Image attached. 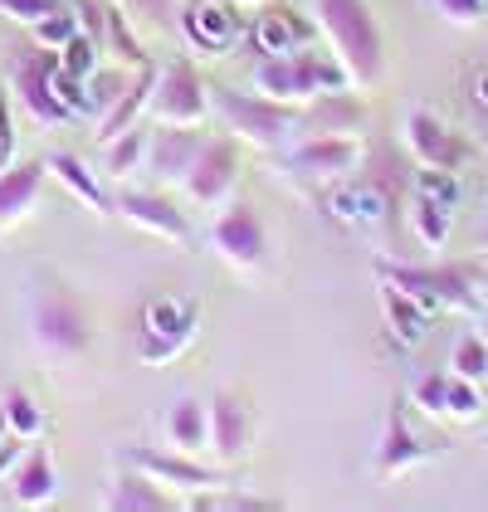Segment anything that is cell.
Listing matches in <instances>:
<instances>
[{"instance_id": "18", "label": "cell", "mask_w": 488, "mask_h": 512, "mask_svg": "<svg viewBox=\"0 0 488 512\" xmlns=\"http://www.w3.org/2000/svg\"><path fill=\"white\" fill-rule=\"evenodd\" d=\"M5 483H10V503H15V508H44V503H54L59 473H54L49 449L35 444L25 459H15V469L5 473Z\"/></svg>"}, {"instance_id": "2", "label": "cell", "mask_w": 488, "mask_h": 512, "mask_svg": "<svg viewBox=\"0 0 488 512\" xmlns=\"http://www.w3.org/2000/svg\"><path fill=\"white\" fill-rule=\"evenodd\" d=\"M254 88L274 103H313L318 93L352 88L347 69L337 64V54H313V49H293V54H269L254 69Z\"/></svg>"}, {"instance_id": "25", "label": "cell", "mask_w": 488, "mask_h": 512, "mask_svg": "<svg viewBox=\"0 0 488 512\" xmlns=\"http://www.w3.org/2000/svg\"><path fill=\"white\" fill-rule=\"evenodd\" d=\"M108 508L113 512H166L176 508V498H166L162 488H157V478H147L142 469L118 473V483H113V493H108Z\"/></svg>"}, {"instance_id": "30", "label": "cell", "mask_w": 488, "mask_h": 512, "mask_svg": "<svg viewBox=\"0 0 488 512\" xmlns=\"http://www.w3.org/2000/svg\"><path fill=\"white\" fill-rule=\"evenodd\" d=\"M0 410H5V425H10V434L15 439H40L44 434V410L35 405V395L30 391H5V400H0Z\"/></svg>"}, {"instance_id": "5", "label": "cell", "mask_w": 488, "mask_h": 512, "mask_svg": "<svg viewBox=\"0 0 488 512\" xmlns=\"http://www.w3.org/2000/svg\"><path fill=\"white\" fill-rule=\"evenodd\" d=\"M30 322H35V337L49 356H79L88 352V317H83L79 298L64 288V283H44L35 288V303H30Z\"/></svg>"}, {"instance_id": "24", "label": "cell", "mask_w": 488, "mask_h": 512, "mask_svg": "<svg viewBox=\"0 0 488 512\" xmlns=\"http://www.w3.org/2000/svg\"><path fill=\"white\" fill-rule=\"evenodd\" d=\"M162 430H166V444H171V449H181V454H201V449H210V405L196 400V395L171 400Z\"/></svg>"}, {"instance_id": "36", "label": "cell", "mask_w": 488, "mask_h": 512, "mask_svg": "<svg viewBox=\"0 0 488 512\" xmlns=\"http://www.w3.org/2000/svg\"><path fill=\"white\" fill-rule=\"evenodd\" d=\"M415 191L454 210V205H459V171H435V166H420V171H415Z\"/></svg>"}, {"instance_id": "39", "label": "cell", "mask_w": 488, "mask_h": 512, "mask_svg": "<svg viewBox=\"0 0 488 512\" xmlns=\"http://www.w3.org/2000/svg\"><path fill=\"white\" fill-rule=\"evenodd\" d=\"M54 5H59V0H0V15H10V20H20V25H40Z\"/></svg>"}, {"instance_id": "8", "label": "cell", "mask_w": 488, "mask_h": 512, "mask_svg": "<svg viewBox=\"0 0 488 512\" xmlns=\"http://www.w3.org/2000/svg\"><path fill=\"white\" fill-rule=\"evenodd\" d=\"M210 244H215V254H220L230 269H259V264L269 259L264 220H259V210H254V205H244V200H235L230 210H220V215H215V225H210Z\"/></svg>"}, {"instance_id": "3", "label": "cell", "mask_w": 488, "mask_h": 512, "mask_svg": "<svg viewBox=\"0 0 488 512\" xmlns=\"http://www.w3.org/2000/svg\"><path fill=\"white\" fill-rule=\"evenodd\" d=\"M376 278H391L396 288H406L410 298H420L430 313H479L484 308V288L479 274L464 264H396V259H376Z\"/></svg>"}, {"instance_id": "21", "label": "cell", "mask_w": 488, "mask_h": 512, "mask_svg": "<svg viewBox=\"0 0 488 512\" xmlns=\"http://www.w3.org/2000/svg\"><path fill=\"white\" fill-rule=\"evenodd\" d=\"M152 88H157V64L147 59V64H137V79L127 83L118 93V103L103 113V122H98V142L108 147L113 137H122L127 127H137V118L152 108Z\"/></svg>"}, {"instance_id": "40", "label": "cell", "mask_w": 488, "mask_h": 512, "mask_svg": "<svg viewBox=\"0 0 488 512\" xmlns=\"http://www.w3.org/2000/svg\"><path fill=\"white\" fill-rule=\"evenodd\" d=\"M74 15H79L83 35H93V40L103 44V35H108V10L98 0H74Z\"/></svg>"}, {"instance_id": "23", "label": "cell", "mask_w": 488, "mask_h": 512, "mask_svg": "<svg viewBox=\"0 0 488 512\" xmlns=\"http://www.w3.org/2000/svg\"><path fill=\"white\" fill-rule=\"evenodd\" d=\"M201 132L196 127H166V132H157L152 142H147V166L162 176V181H181L186 171H191V161H196V152H201Z\"/></svg>"}, {"instance_id": "35", "label": "cell", "mask_w": 488, "mask_h": 512, "mask_svg": "<svg viewBox=\"0 0 488 512\" xmlns=\"http://www.w3.org/2000/svg\"><path fill=\"white\" fill-rule=\"evenodd\" d=\"M445 415H449V420H479V415H484V395H479V381H464V376H449V391H445Z\"/></svg>"}, {"instance_id": "26", "label": "cell", "mask_w": 488, "mask_h": 512, "mask_svg": "<svg viewBox=\"0 0 488 512\" xmlns=\"http://www.w3.org/2000/svg\"><path fill=\"white\" fill-rule=\"evenodd\" d=\"M44 161H20V166H5L0 171V220H15V215H25L35 196H40L44 186Z\"/></svg>"}, {"instance_id": "45", "label": "cell", "mask_w": 488, "mask_h": 512, "mask_svg": "<svg viewBox=\"0 0 488 512\" xmlns=\"http://www.w3.org/2000/svg\"><path fill=\"white\" fill-rule=\"evenodd\" d=\"M479 249H484V254H488V230H484V239H479Z\"/></svg>"}, {"instance_id": "33", "label": "cell", "mask_w": 488, "mask_h": 512, "mask_svg": "<svg viewBox=\"0 0 488 512\" xmlns=\"http://www.w3.org/2000/svg\"><path fill=\"white\" fill-rule=\"evenodd\" d=\"M142 157H147V132L142 127H127L122 137L108 142V176H127Z\"/></svg>"}, {"instance_id": "42", "label": "cell", "mask_w": 488, "mask_h": 512, "mask_svg": "<svg viewBox=\"0 0 488 512\" xmlns=\"http://www.w3.org/2000/svg\"><path fill=\"white\" fill-rule=\"evenodd\" d=\"M15 459H20V444H10V439H5V444H0V478L15 469Z\"/></svg>"}, {"instance_id": "12", "label": "cell", "mask_w": 488, "mask_h": 512, "mask_svg": "<svg viewBox=\"0 0 488 512\" xmlns=\"http://www.w3.org/2000/svg\"><path fill=\"white\" fill-rule=\"evenodd\" d=\"M235 176H240V152H235V142H201V152L191 161V171L181 176V186H186V196L196 200V205L215 210L220 200L230 196Z\"/></svg>"}, {"instance_id": "44", "label": "cell", "mask_w": 488, "mask_h": 512, "mask_svg": "<svg viewBox=\"0 0 488 512\" xmlns=\"http://www.w3.org/2000/svg\"><path fill=\"white\" fill-rule=\"evenodd\" d=\"M10 439V425H5V410H0V444Z\"/></svg>"}, {"instance_id": "38", "label": "cell", "mask_w": 488, "mask_h": 512, "mask_svg": "<svg viewBox=\"0 0 488 512\" xmlns=\"http://www.w3.org/2000/svg\"><path fill=\"white\" fill-rule=\"evenodd\" d=\"M435 10L445 15L449 25H479L488 10V0H435Z\"/></svg>"}, {"instance_id": "31", "label": "cell", "mask_w": 488, "mask_h": 512, "mask_svg": "<svg viewBox=\"0 0 488 512\" xmlns=\"http://www.w3.org/2000/svg\"><path fill=\"white\" fill-rule=\"evenodd\" d=\"M449 376L464 381H488V337L484 332H464L449 352Z\"/></svg>"}, {"instance_id": "16", "label": "cell", "mask_w": 488, "mask_h": 512, "mask_svg": "<svg viewBox=\"0 0 488 512\" xmlns=\"http://www.w3.org/2000/svg\"><path fill=\"white\" fill-rule=\"evenodd\" d=\"M181 30H186V40L196 44V49H205V54H225V49L244 35V25L230 0H196V5L186 10Z\"/></svg>"}, {"instance_id": "47", "label": "cell", "mask_w": 488, "mask_h": 512, "mask_svg": "<svg viewBox=\"0 0 488 512\" xmlns=\"http://www.w3.org/2000/svg\"><path fill=\"white\" fill-rule=\"evenodd\" d=\"M484 337H488V332H484Z\"/></svg>"}, {"instance_id": "1", "label": "cell", "mask_w": 488, "mask_h": 512, "mask_svg": "<svg viewBox=\"0 0 488 512\" xmlns=\"http://www.w3.org/2000/svg\"><path fill=\"white\" fill-rule=\"evenodd\" d=\"M313 15L352 88H371L386 74V40L366 0H313Z\"/></svg>"}, {"instance_id": "17", "label": "cell", "mask_w": 488, "mask_h": 512, "mask_svg": "<svg viewBox=\"0 0 488 512\" xmlns=\"http://www.w3.org/2000/svg\"><path fill=\"white\" fill-rule=\"evenodd\" d=\"M127 464L132 469H142L147 478H157V483H171V488H191V493H201V488H215L220 483V473L196 464L191 454H181V449H127Z\"/></svg>"}, {"instance_id": "46", "label": "cell", "mask_w": 488, "mask_h": 512, "mask_svg": "<svg viewBox=\"0 0 488 512\" xmlns=\"http://www.w3.org/2000/svg\"><path fill=\"white\" fill-rule=\"evenodd\" d=\"M230 5H240V0H230Z\"/></svg>"}, {"instance_id": "11", "label": "cell", "mask_w": 488, "mask_h": 512, "mask_svg": "<svg viewBox=\"0 0 488 512\" xmlns=\"http://www.w3.org/2000/svg\"><path fill=\"white\" fill-rule=\"evenodd\" d=\"M54 69H59V49H44V54H25V59H15V88H20V103L30 108V118L44 122V127H54V122H69L74 113L59 103V93H54Z\"/></svg>"}, {"instance_id": "4", "label": "cell", "mask_w": 488, "mask_h": 512, "mask_svg": "<svg viewBox=\"0 0 488 512\" xmlns=\"http://www.w3.org/2000/svg\"><path fill=\"white\" fill-rule=\"evenodd\" d=\"M215 113L230 122V132H240L244 142L254 147H279L288 132L298 127L293 103H274L264 93H240V88H210Z\"/></svg>"}, {"instance_id": "7", "label": "cell", "mask_w": 488, "mask_h": 512, "mask_svg": "<svg viewBox=\"0 0 488 512\" xmlns=\"http://www.w3.org/2000/svg\"><path fill=\"white\" fill-rule=\"evenodd\" d=\"M210 113V88L201 83L191 59H176L157 69V88H152V118L162 127H201Z\"/></svg>"}, {"instance_id": "34", "label": "cell", "mask_w": 488, "mask_h": 512, "mask_svg": "<svg viewBox=\"0 0 488 512\" xmlns=\"http://www.w3.org/2000/svg\"><path fill=\"white\" fill-rule=\"evenodd\" d=\"M59 69H64V74H74V79H93V74H98V40L79 30L74 40L59 49Z\"/></svg>"}, {"instance_id": "19", "label": "cell", "mask_w": 488, "mask_h": 512, "mask_svg": "<svg viewBox=\"0 0 488 512\" xmlns=\"http://www.w3.org/2000/svg\"><path fill=\"white\" fill-rule=\"evenodd\" d=\"M313 40V25L298 15V10H284V5H269L264 15H254L249 25V44L269 59V54H293Z\"/></svg>"}, {"instance_id": "41", "label": "cell", "mask_w": 488, "mask_h": 512, "mask_svg": "<svg viewBox=\"0 0 488 512\" xmlns=\"http://www.w3.org/2000/svg\"><path fill=\"white\" fill-rule=\"evenodd\" d=\"M10 147H15V132H10V103L0 93V166L10 161Z\"/></svg>"}, {"instance_id": "32", "label": "cell", "mask_w": 488, "mask_h": 512, "mask_svg": "<svg viewBox=\"0 0 488 512\" xmlns=\"http://www.w3.org/2000/svg\"><path fill=\"white\" fill-rule=\"evenodd\" d=\"M74 35H79V15H74V5H54L40 25H35V40H40V49H64Z\"/></svg>"}, {"instance_id": "20", "label": "cell", "mask_w": 488, "mask_h": 512, "mask_svg": "<svg viewBox=\"0 0 488 512\" xmlns=\"http://www.w3.org/2000/svg\"><path fill=\"white\" fill-rule=\"evenodd\" d=\"M381 317L396 347H420L430 337V308L420 298H410L406 288H396L391 278H381Z\"/></svg>"}, {"instance_id": "15", "label": "cell", "mask_w": 488, "mask_h": 512, "mask_svg": "<svg viewBox=\"0 0 488 512\" xmlns=\"http://www.w3.org/2000/svg\"><path fill=\"white\" fill-rule=\"evenodd\" d=\"M386 210H391V186H381V181L342 176V181L327 191V215H332L337 225H352V230L386 220Z\"/></svg>"}, {"instance_id": "13", "label": "cell", "mask_w": 488, "mask_h": 512, "mask_svg": "<svg viewBox=\"0 0 488 512\" xmlns=\"http://www.w3.org/2000/svg\"><path fill=\"white\" fill-rule=\"evenodd\" d=\"M406 147L415 166H435V171H459L464 166V137L445 127V122L435 118V113H425V108H415L406 118Z\"/></svg>"}, {"instance_id": "43", "label": "cell", "mask_w": 488, "mask_h": 512, "mask_svg": "<svg viewBox=\"0 0 488 512\" xmlns=\"http://www.w3.org/2000/svg\"><path fill=\"white\" fill-rule=\"evenodd\" d=\"M474 103L488 113V69H479V74H474Z\"/></svg>"}, {"instance_id": "29", "label": "cell", "mask_w": 488, "mask_h": 512, "mask_svg": "<svg viewBox=\"0 0 488 512\" xmlns=\"http://www.w3.org/2000/svg\"><path fill=\"white\" fill-rule=\"evenodd\" d=\"M303 122H308L313 132H357V122H362V103H357V98H347V88H337V93H318Z\"/></svg>"}, {"instance_id": "28", "label": "cell", "mask_w": 488, "mask_h": 512, "mask_svg": "<svg viewBox=\"0 0 488 512\" xmlns=\"http://www.w3.org/2000/svg\"><path fill=\"white\" fill-rule=\"evenodd\" d=\"M449 225H454V210H449V205L420 196V191H410V230H415V239L425 244V254H440V249H445Z\"/></svg>"}, {"instance_id": "27", "label": "cell", "mask_w": 488, "mask_h": 512, "mask_svg": "<svg viewBox=\"0 0 488 512\" xmlns=\"http://www.w3.org/2000/svg\"><path fill=\"white\" fill-rule=\"evenodd\" d=\"M44 166H49V171H54V176H59V181H64V186L83 200V205H93L98 215H113V200H108V191L98 186V176H93V171H88L74 152H49V157H44Z\"/></svg>"}, {"instance_id": "37", "label": "cell", "mask_w": 488, "mask_h": 512, "mask_svg": "<svg viewBox=\"0 0 488 512\" xmlns=\"http://www.w3.org/2000/svg\"><path fill=\"white\" fill-rule=\"evenodd\" d=\"M445 391H449V371H425V376L410 386V400H415V410H425V415H445Z\"/></svg>"}, {"instance_id": "10", "label": "cell", "mask_w": 488, "mask_h": 512, "mask_svg": "<svg viewBox=\"0 0 488 512\" xmlns=\"http://www.w3.org/2000/svg\"><path fill=\"white\" fill-rule=\"evenodd\" d=\"M435 454H445V444H435V439H425V434L410 430L406 400H391L386 430H381V444H376V473H381V478H401V473L430 464Z\"/></svg>"}, {"instance_id": "6", "label": "cell", "mask_w": 488, "mask_h": 512, "mask_svg": "<svg viewBox=\"0 0 488 512\" xmlns=\"http://www.w3.org/2000/svg\"><path fill=\"white\" fill-rule=\"evenodd\" d=\"M201 308L191 298H152L142 313V337H137V356L147 366H166L171 356H181L196 337Z\"/></svg>"}, {"instance_id": "9", "label": "cell", "mask_w": 488, "mask_h": 512, "mask_svg": "<svg viewBox=\"0 0 488 512\" xmlns=\"http://www.w3.org/2000/svg\"><path fill=\"white\" fill-rule=\"evenodd\" d=\"M362 166V142L357 132H313L288 152V171L303 181H342Z\"/></svg>"}, {"instance_id": "22", "label": "cell", "mask_w": 488, "mask_h": 512, "mask_svg": "<svg viewBox=\"0 0 488 512\" xmlns=\"http://www.w3.org/2000/svg\"><path fill=\"white\" fill-rule=\"evenodd\" d=\"M249 430H254V420H249V410H244L235 395H215V400H210V449H215L225 464L244 459Z\"/></svg>"}, {"instance_id": "14", "label": "cell", "mask_w": 488, "mask_h": 512, "mask_svg": "<svg viewBox=\"0 0 488 512\" xmlns=\"http://www.w3.org/2000/svg\"><path fill=\"white\" fill-rule=\"evenodd\" d=\"M113 215L132 220L137 230L166 239V244H186V239H191L186 215H181V210H176L166 196H157V191H122V196L113 200Z\"/></svg>"}]
</instances>
